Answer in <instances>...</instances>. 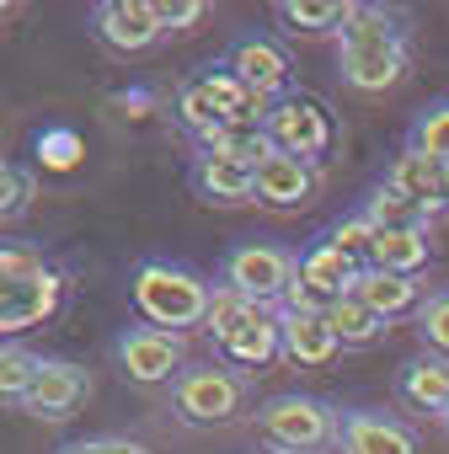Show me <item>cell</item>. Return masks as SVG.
Returning <instances> with one entry per match:
<instances>
[{
    "label": "cell",
    "instance_id": "277c9868",
    "mask_svg": "<svg viewBox=\"0 0 449 454\" xmlns=\"http://www.w3.org/2000/svg\"><path fill=\"white\" fill-rule=\"evenodd\" d=\"M257 433L279 454H316L343 443V411H332L316 395H273L257 406Z\"/></svg>",
    "mask_w": 449,
    "mask_h": 454
},
{
    "label": "cell",
    "instance_id": "83f0119b",
    "mask_svg": "<svg viewBox=\"0 0 449 454\" xmlns=\"http://www.w3.org/2000/svg\"><path fill=\"white\" fill-rule=\"evenodd\" d=\"M369 241H374V224L364 219V214H353V219H337L332 224V231H327V247L332 252H343L358 273L369 268Z\"/></svg>",
    "mask_w": 449,
    "mask_h": 454
},
{
    "label": "cell",
    "instance_id": "4316f807",
    "mask_svg": "<svg viewBox=\"0 0 449 454\" xmlns=\"http://www.w3.org/2000/svg\"><path fill=\"white\" fill-rule=\"evenodd\" d=\"M257 305L247 300V294H236V289H224V284H214V294H209V316H203V332L219 342L224 332H236L247 316H252Z\"/></svg>",
    "mask_w": 449,
    "mask_h": 454
},
{
    "label": "cell",
    "instance_id": "484cf974",
    "mask_svg": "<svg viewBox=\"0 0 449 454\" xmlns=\"http://www.w3.org/2000/svg\"><path fill=\"white\" fill-rule=\"evenodd\" d=\"M38 198V176L17 160H0V224L6 219H22Z\"/></svg>",
    "mask_w": 449,
    "mask_h": 454
},
{
    "label": "cell",
    "instance_id": "f546056e",
    "mask_svg": "<svg viewBox=\"0 0 449 454\" xmlns=\"http://www.w3.org/2000/svg\"><path fill=\"white\" fill-rule=\"evenodd\" d=\"M417 332H422V342H428L433 353L449 358V294H433V300L417 310Z\"/></svg>",
    "mask_w": 449,
    "mask_h": 454
},
{
    "label": "cell",
    "instance_id": "4dcf8cb0",
    "mask_svg": "<svg viewBox=\"0 0 449 454\" xmlns=\"http://www.w3.org/2000/svg\"><path fill=\"white\" fill-rule=\"evenodd\" d=\"M155 17H161L166 33H193L209 17V6H203V0H155Z\"/></svg>",
    "mask_w": 449,
    "mask_h": 454
},
{
    "label": "cell",
    "instance_id": "e0dca14e",
    "mask_svg": "<svg viewBox=\"0 0 449 454\" xmlns=\"http://www.w3.org/2000/svg\"><path fill=\"white\" fill-rule=\"evenodd\" d=\"M193 192L203 203H219V208L252 203L257 198V171L241 166V160H224V155H198L193 160Z\"/></svg>",
    "mask_w": 449,
    "mask_h": 454
},
{
    "label": "cell",
    "instance_id": "7c38bea8",
    "mask_svg": "<svg viewBox=\"0 0 449 454\" xmlns=\"http://www.w3.org/2000/svg\"><path fill=\"white\" fill-rule=\"evenodd\" d=\"M86 395H91V374H86L81 364H70V358H43V369H38V380H33L28 401H22V411H33V417H43V422H65Z\"/></svg>",
    "mask_w": 449,
    "mask_h": 454
},
{
    "label": "cell",
    "instance_id": "ba28073f",
    "mask_svg": "<svg viewBox=\"0 0 449 454\" xmlns=\"http://www.w3.org/2000/svg\"><path fill=\"white\" fill-rule=\"evenodd\" d=\"M353 278H358V268L343 252H332L327 241H316L295 257V289H289L284 305L289 310H327V305L353 294Z\"/></svg>",
    "mask_w": 449,
    "mask_h": 454
},
{
    "label": "cell",
    "instance_id": "2e32d148",
    "mask_svg": "<svg viewBox=\"0 0 449 454\" xmlns=\"http://www.w3.org/2000/svg\"><path fill=\"white\" fill-rule=\"evenodd\" d=\"M311 198H316V166H305V160H295L284 150H273L257 166V203H268V208H300Z\"/></svg>",
    "mask_w": 449,
    "mask_h": 454
},
{
    "label": "cell",
    "instance_id": "5b68a950",
    "mask_svg": "<svg viewBox=\"0 0 449 454\" xmlns=\"http://www.w3.org/2000/svg\"><path fill=\"white\" fill-rule=\"evenodd\" d=\"M263 134H268L273 150H284V155H295V160H305V166H316V160L337 145L332 107H327L321 97H311V91H289V97H279V102L268 107Z\"/></svg>",
    "mask_w": 449,
    "mask_h": 454
},
{
    "label": "cell",
    "instance_id": "d6986e66",
    "mask_svg": "<svg viewBox=\"0 0 449 454\" xmlns=\"http://www.w3.org/2000/svg\"><path fill=\"white\" fill-rule=\"evenodd\" d=\"M343 449L348 454H417V438L374 411H343Z\"/></svg>",
    "mask_w": 449,
    "mask_h": 454
},
{
    "label": "cell",
    "instance_id": "8fae6325",
    "mask_svg": "<svg viewBox=\"0 0 449 454\" xmlns=\"http://www.w3.org/2000/svg\"><path fill=\"white\" fill-rule=\"evenodd\" d=\"M231 75L252 91V97H263L268 107L279 102V97H289L295 86H289V54L273 43V38H236V49H231Z\"/></svg>",
    "mask_w": 449,
    "mask_h": 454
},
{
    "label": "cell",
    "instance_id": "44dd1931",
    "mask_svg": "<svg viewBox=\"0 0 449 454\" xmlns=\"http://www.w3.org/2000/svg\"><path fill=\"white\" fill-rule=\"evenodd\" d=\"M422 262H428V231H374V241H369V268L417 278Z\"/></svg>",
    "mask_w": 449,
    "mask_h": 454
},
{
    "label": "cell",
    "instance_id": "5bb4252c",
    "mask_svg": "<svg viewBox=\"0 0 449 454\" xmlns=\"http://www.w3.org/2000/svg\"><path fill=\"white\" fill-rule=\"evenodd\" d=\"M279 342H284V364H300V369H327L343 342L332 337L327 316L321 310H289L279 305Z\"/></svg>",
    "mask_w": 449,
    "mask_h": 454
},
{
    "label": "cell",
    "instance_id": "8992f818",
    "mask_svg": "<svg viewBox=\"0 0 449 454\" xmlns=\"http://www.w3.org/2000/svg\"><path fill=\"white\" fill-rule=\"evenodd\" d=\"M171 406H177V417H182L187 427H219V422L241 417V406H247V385H241V374L219 369V364L182 369L177 385H171Z\"/></svg>",
    "mask_w": 449,
    "mask_h": 454
},
{
    "label": "cell",
    "instance_id": "52a82bcc",
    "mask_svg": "<svg viewBox=\"0 0 449 454\" xmlns=\"http://www.w3.org/2000/svg\"><path fill=\"white\" fill-rule=\"evenodd\" d=\"M224 289H236V294H247L252 305H268V310H279L284 300H289V289H295V252H284V247H236L231 257H224V278H219Z\"/></svg>",
    "mask_w": 449,
    "mask_h": 454
},
{
    "label": "cell",
    "instance_id": "836d02e7",
    "mask_svg": "<svg viewBox=\"0 0 449 454\" xmlns=\"http://www.w3.org/2000/svg\"><path fill=\"white\" fill-rule=\"evenodd\" d=\"M6 12H12V6H6V0H0V17H6Z\"/></svg>",
    "mask_w": 449,
    "mask_h": 454
},
{
    "label": "cell",
    "instance_id": "d4e9b609",
    "mask_svg": "<svg viewBox=\"0 0 449 454\" xmlns=\"http://www.w3.org/2000/svg\"><path fill=\"white\" fill-rule=\"evenodd\" d=\"M38 369H43V358H38V353H28V348L6 342V348H0V401L22 406V401H28V390H33V380H38Z\"/></svg>",
    "mask_w": 449,
    "mask_h": 454
},
{
    "label": "cell",
    "instance_id": "7a4b0ae2",
    "mask_svg": "<svg viewBox=\"0 0 449 454\" xmlns=\"http://www.w3.org/2000/svg\"><path fill=\"white\" fill-rule=\"evenodd\" d=\"M337 65H343V81L353 91L380 97L406 75V33L380 6H353L343 43H337Z\"/></svg>",
    "mask_w": 449,
    "mask_h": 454
},
{
    "label": "cell",
    "instance_id": "f1b7e54d",
    "mask_svg": "<svg viewBox=\"0 0 449 454\" xmlns=\"http://www.w3.org/2000/svg\"><path fill=\"white\" fill-rule=\"evenodd\" d=\"M412 150H422V155H433V160L449 166V102H433L412 123Z\"/></svg>",
    "mask_w": 449,
    "mask_h": 454
},
{
    "label": "cell",
    "instance_id": "4fadbf2b",
    "mask_svg": "<svg viewBox=\"0 0 449 454\" xmlns=\"http://www.w3.org/2000/svg\"><path fill=\"white\" fill-rule=\"evenodd\" d=\"M385 187H396V192H406L428 219L433 214H444L449 208V166L444 160H433V155H422V150H401L396 160H390V171H385Z\"/></svg>",
    "mask_w": 449,
    "mask_h": 454
},
{
    "label": "cell",
    "instance_id": "d6a6232c",
    "mask_svg": "<svg viewBox=\"0 0 449 454\" xmlns=\"http://www.w3.org/2000/svg\"><path fill=\"white\" fill-rule=\"evenodd\" d=\"M38 150L49 155V166H70L75 160V134H43Z\"/></svg>",
    "mask_w": 449,
    "mask_h": 454
},
{
    "label": "cell",
    "instance_id": "1f68e13d",
    "mask_svg": "<svg viewBox=\"0 0 449 454\" xmlns=\"http://www.w3.org/2000/svg\"><path fill=\"white\" fill-rule=\"evenodd\" d=\"M59 454H155V449H145L134 438H81V443H70Z\"/></svg>",
    "mask_w": 449,
    "mask_h": 454
},
{
    "label": "cell",
    "instance_id": "7402d4cb",
    "mask_svg": "<svg viewBox=\"0 0 449 454\" xmlns=\"http://www.w3.org/2000/svg\"><path fill=\"white\" fill-rule=\"evenodd\" d=\"M273 17L289 33H343L353 6H348V0H279Z\"/></svg>",
    "mask_w": 449,
    "mask_h": 454
},
{
    "label": "cell",
    "instance_id": "3957f363",
    "mask_svg": "<svg viewBox=\"0 0 449 454\" xmlns=\"http://www.w3.org/2000/svg\"><path fill=\"white\" fill-rule=\"evenodd\" d=\"M209 294L214 289L193 268H177V262H139L134 278H129V300L145 316V326H161V332H177V337L187 326H203Z\"/></svg>",
    "mask_w": 449,
    "mask_h": 454
},
{
    "label": "cell",
    "instance_id": "6da1fadb",
    "mask_svg": "<svg viewBox=\"0 0 449 454\" xmlns=\"http://www.w3.org/2000/svg\"><path fill=\"white\" fill-rule=\"evenodd\" d=\"M65 273L33 247H0V348L65 310Z\"/></svg>",
    "mask_w": 449,
    "mask_h": 454
},
{
    "label": "cell",
    "instance_id": "9c48e42d",
    "mask_svg": "<svg viewBox=\"0 0 449 454\" xmlns=\"http://www.w3.org/2000/svg\"><path fill=\"white\" fill-rule=\"evenodd\" d=\"M118 364L134 385H177L182 374V337L161 326H129L118 337Z\"/></svg>",
    "mask_w": 449,
    "mask_h": 454
},
{
    "label": "cell",
    "instance_id": "ffe728a7",
    "mask_svg": "<svg viewBox=\"0 0 449 454\" xmlns=\"http://www.w3.org/2000/svg\"><path fill=\"white\" fill-rule=\"evenodd\" d=\"M401 395L428 411V417H444L449 411V358L444 353H422L401 369Z\"/></svg>",
    "mask_w": 449,
    "mask_h": 454
},
{
    "label": "cell",
    "instance_id": "ac0fdd59",
    "mask_svg": "<svg viewBox=\"0 0 449 454\" xmlns=\"http://www.w3.org/2000/svg\"><path fill=\"white\" fill-rule=\"evenodd\" d=\"M353 300H358V305H369L380 321H401V316H412V310H422V305H428L417 278L380 273V268H364V273L353 278Z\"/></svg>",
    "mask_w": 449,
    "mask_h": 454
},
{
    "label": "cell",
    "instance_id": "e575fe53",
    "mask_svg": "<svg viewBox=\"0 0 449 454\" xmlns=\"http://www.w3.org/2000/svg\"><path fill=\"white\" fill-rule=\"evenodd\" d=\"M444 427H449V411H444Z\"/></svg>",
    "mask_w": 449,
    "mask_h": 454
},
{
    "label": "cell",
    "instance_id": "30bf717a",
    "mask_svg": "<svg viewBox=\"0 0 449 454\" xmlns=\"http://www.w3.org/2000/svg\"><path fill=\"white\" fill-rule=\"evenodd\" d=\"M91 33L113 54H145L166 38V27L155 17V0H102L91 12Z\"/></svg>",
    "mask_w": 449,
    "mask_h": 454
},
{
    "label": "cell",
    "instance_id": "603a6c76",
    "mask_svg": "<svg viewBox=\"0 0 449 454\" xmlns=\"http://www.w3.org/2000/svg\"><path fill=\"white\" fill-rule=\"evenodd\" d=\"M321 316H327V326H332V337H337L343 348H369V342L385 332V321H380L369 305H358L353 294H348V300H337V305H327Z\"/></svg>",
    "mask_w": 449,
    "mask_h": 454
},
{
    "label": "cell",
    "instance_id": "9a60e30c",
    "mask_svg": "<svg viewBox=\"0 0 449 454\" xmlns=\"http://www.w3.org/2000/svg\"><path fill=\"white\" fill-rule=\"evenodd\" d=\"M214 348H219L224 364H236V369H268V364H279V358H284V342H279V310L257 305L236 332H224Z\"/></svg>",
    "mask_w": 449,
    "mask_h": 454
},
{
    "label": "cell",
    "instance_id": "cb8c5ba5",
    "mask_svg": "<svg viewBox=\"0 0 449 454\" xmlns=\"http://www.w3.org/2000/svg\"><path fill=\"white\" fill-rule=\"evenodd\" d=\"M364 219L374 224V231H428V214L406 198V192H396V187H374V198L364 203Z\"/></svg>",
    "mask_w": 449,
    "mask_h": 454
}]
</instances>
